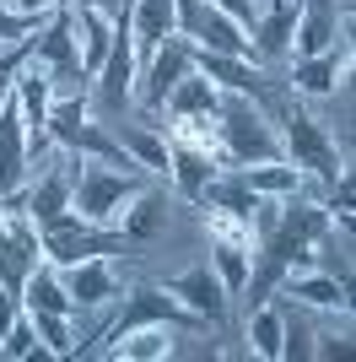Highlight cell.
I'll use <instances>...</instances> for the list:
<instances>
[{
    "mask_svg": "<svg viewBox=\"0 0 356 362\" xmlns=\"http://www.w3.org/2000/svg\"><path fill=\"white\" fill-rule=\"evenodd\" d=\"M216 157L222 168H249V163H275L281 151V130L259 114L249 92H222L216 103Z\"/></svg>",
    "mask_w": 356,
    "mask_h": 362,
    "instance_id": "obj_1",
    "label": "cell"
},
{
    "mask_svg": "<svg viewBox=\"0 0 356 362\" xmlns=\"http://www.w3.org/2000/svg\"><path fill=\"white\" fill-rule=\"evenodd\" d=\"M71 179V211L92 227H119V211H124V200L151 179V173H124V168H108L97 157H81Z\"/></svg>",
    "mask_w": 356,
    "mask_h": 362,
    "instance_id": "obj_2",
    "label": "cell"
},
{
    "mask_svg": "<svg viewBox=\"0 0 356 362\" xmlns=\"http://www.w3.org/2000/svg\"><path fill=\"white\" fill-rule=\"evenodd\" d=\"M281 151H286V163L302 168L308 179H340V146L324 136V124L313 119L302 103H286L281 114Z\"/></svg>",
    "mask_w": 356,
    "mask_h": 362,
    "instance_id": "obj_3",
    "label": "cell"
},
{
    "mask_svg": "<svg viewBox=\"0 0 356 362\" xmlns=\"http://www.w3.org/2000/svg\"><path fill=\"white\" fill-rule=\"evenodd\" d=\"M38 243H44L49 265L65 271V265L92 259V255H119V249H124V233H119V227H92V222H81L76 211H65L59 222L38 227Z\"/></svg>",
    "mask_w": 356,
    "mask_h": 362,
    "instance_id": "obj_4",
    "label": "cell"
},
{
    "mask_svg": "<svg viewBox=\"0 0 356 362\" xmlns=\"http://www.w3.org/2000/svg\"><path fill=\"white\" fill-rule=\"evenodd\" d=\"M32 60L54 71V92L65 87V81H87V76H81V49H76V16H71V6H59V11L44 16V28L32 33Z\"/></svg>",
    "mask_w": 356,
    "mask_h": 362,
    "instance_id": "obj_5",
    "label": "cell"
},
{
    "mask_svg": "<svg viewBox=\"0 0 356 362\" xmlns=\"http://www.w3.org/2000/svg\"><path fill=\"white\" fill-rule=\"evenodd\" d=\"M189 71H194V65H189V44H184L178 33L162 38V44L141 60V71H135V81H141V87H135V103H141V108H162L167 92H173Z\"/></svg>",
    "mask_w": 356,
    "mask_h": 362,
    "instance_id": "obj_6",
    "label": "cell"
},
{
    "mask_svg": "<svg viewBox=\"0 0 356 362\" xmlns=\"http://www.w3.org/2000/svg\"><path fill=\"white\" fill-rule=\"evenodd\" d=\"M275 298H292L297 308H329V314H351V287H345L335 271H319V265H292V271H281Z\"/></svg>",
    "mask_w": 356,
    "mask_h": 362,
    "instance_id": "obj_7",
    "label": "cell"
},
{
    "mask_svg": "<svg viewBox=\"0 0 356 362\" xmlns=\"http://www.w3.org/2000/svg\"><path fill=\"white\" fill-rule=\"evenodd\" d=\"M32 179V157H28V130H22V108L6 92L0 98V200H16Z\"/></svg>",
    "mask_w": 356,
    "mask_h": 362,
    "instance_id": "obj_8",
    "label": "cell"
},
{
    "mask_svg": "<svg viewBox=\"0 0 356 362\" xmlns=\"http://www.w3.org/2000/svg\"><path fill=\"white\" fill-rule=\"evenodd\" d=\"M97 98H103V108H130L135 103V44H130V22H124V11L114 16V49H108V60L97 65Z\"/></svg>",
    "mask_w": 356,
    "mask_h": 362,
    "instance_id": "obj_9",
    "label": "cell"
},
{
    "mask_svg": "<svg viewBox=\"0 0 356 362\" xmlns=\"http://www.w3.org/2000/svg\"><path fill=\"white\" fill-rule=\"evenodd\" d=\"M345 76H351V22H345V33L329 49H319V54H308V60H292L297 98H329Z\"/></svg>",
    "mask_w": 356,
    "mask_h": 362,
    "instance_id": "obj_10",
    "label": "cell"
},
{
    "mask_svg": "<svg viewBox=\"0 0 356 362\" xmlns=\"http://www.w3.org/2000/svg\"><path fill=\"white\" fill-rule=\"evenodd\" d=\"M71 179H76L71 163H54V157H49L44 173H38L16 200H6V206H22V211L32 216V227H49V222H59V216L71 211Z\"/></svg>",
    "mask_w": 356,
    "mask_h": 362,
    "instance_id": "obj_11",
    "label": "cell"
},
{
    "mask_svg": "<svg viewBox=\"0 0 356 362\" xmlns=\"http://www.w3.org/2000/svg\"><path fill=\"white\" fill-rule=\"evenodd\" d=\"M167 292H173L200 325H227V303H232V298L222 292V281H216V271H210V259H200V265H189V271H178L173 281H167Z\"/></svg>",
    "mask_w": 356,
    "mask_h": 362,
    "instance_id": "obj_12",
    "label": "cell"
},
{
    "mask_svg": "<svg viewBox=\"0 0 356 362\" xmlns=\"http://www.w3.org/2000/svg\"><path fill=\"white\" fill-rule=\"evenodd\" d=\"M173 351H178V325H141V330L119 335V341L92 346L87 357H108V362H167Z\"/></svg>",
    "mask_w": 356,
    "mask_h": 362,
    "instance_id": "obj_13",
    "label": "cell"
},
{
    "mask_svg": "<svg viewBox=\"0 0 356 362\" xmlns=\"http://www.w3.org/2000/svg\"><path fill=\"white\" fill-rule=\"evenodd\" d=\"M65 292L76 298V308H103V303L119 298V271H114V255H92V259H76L59 271Z\"/></svg>",
    "mask_w": 356,
    "mask_h": 362,
    "instance_id": "obj_14",
    "label": "cell"
},
{
    "mask_svg": "<svg viewBox=\"0 0 356 362\" xmlns=\"http://www.w3.org/2000/svg\"><path fill=\"white\" fill-rule=\"evenodd\" d=\"M340 38V6L335 0H297V28H292V60H308Z\"/></svg>",
    "mask_w": 356,
    "mask_h": 362,
    "instance_id": "obj_15",
    "label": "cell"
},
{
    "mask_svg": "<svg viewBox=\"0 0 356 362\" xmlns=\"http://www.w3.org/2000/svg\"><path fill=\"white\" fill-rule=\"evenodd\" d=\"M216 173H222V163H216L210 151L189 146V141H167V179H173V189L184 200H200V189H206Z\"/></svg>",
    "mask_w": 356,
    "mask_h": 362,
    "instance_id": "obj_16",
    "label": "cell"
},
{
    "mask_svg": "<svg viewBox=\"0 0 356 362\" xmlns=\"http://www.w3.org/2000/svg\"><path fill=\"white\" fill-rule=\"evenodd\" d=\"M162 222H167V189H151V184H141V189L124 200V211H119V233H124V243L157 238Z\"/></svg>",
    "mask_w": 356,
    "mask_h": 362,
    "instance_id": "obj_17",
    "label": "cell"
},
{
    "mask_svg": "<svg viewBox=\"0 0 356 362\" xmlns=\"http://www.w3.org/2000/svg\"><path fill=\"white\" fill-rule=\"evenodd\" d=\"M189 65L206 76V81H216L222 92H249V98H254V92H259V81H265L254 60H237V54H210V49H194V44H189Z\"/></svg>",
    "mask_w": 356,
    "mask_h": 362,
    "instance_id": "obj_18",
    "label": "cell"
},
{
    "mask_svg": "<svg viewBox=\"0 0 356 362\" xmlns=\"http://www.w3.org/2000/svg\"><path fill=\"white\" fill-rule=\"evenodd\" d=\"M76 16V49H81V76H97V65L108 60V49H114V16L92 11V6H71Z\"/></svg>",
    "mask_w": 356,
    "mask_h": 362,
    "instance_id": "obj_19",
    "label": "cell"
},
{
    "mask_svg": "<svg viewBox=\"0 0 356 362\" xmlns=\"http://www.w3.org/2000/svg\"><path fill=\"white\" fill-rule=\"evenodd\" d=\"M292 28H297V6L292 0H265L254 16V54H292Z\"/></svg>",
    "mask_w": 356,
    "mask_h": 362,
    "instance_id": "obj_20",
    "label": "cell"
},
{
    "mask_svg": "<svg viewBox=\"0 0 356 362\" xmlns=\"http://www.w3.org/2000/svg\"><path fill=\"white\" fill-rule=\"evenodd\" d=\"M237 179L249 184L254 195H270V200H292L297 189H302V168H292L286 157H275V163H249V168H237Z\"/></svg>",
    "mask_w": 356,
    "mask_h": 362,
    "instance_id": "obj_21",
    "label": "cell"
},
{
    "mask_svg": "<svg viewBox=\"0 0 356 362\" xmlns=\"http://www.w3.org/2000/svg\"><path fill=\"white\" fill-rule=\"evenodd\" d=\"M22 308H44V314H76V298L65 292V281H59V271L49 265V259H38V265H32V276L22 281Z\"/></svg>",
    "mask_w": 356,
    "mask_h": 362,
    "instance_id": "obj_22",
    "label": "cell"
},
{
    "mask_svg": "<svg viewBox=\"0 0 356 362\" xmlns=\"http://www.w3.org/2000/svg\"><path fill=\"white\" fill-rule=\"evenodd\" d=\"M216 103H222V87L206 81L200 71H189L173 92H167L162 114H167V119H194V114H216Z\"/></svg>",
    "mask_w": 356,
    "mask_h": 362,
    "instance_id": "obj_23",
    "label": "cell"
},
{
    "mask_svg": "<svg viewBox=\"0 0 356 362\" xmlns=\"http://www.w3.org/2000/svg\"><path fill=\"white\" fill-rule=\"evenodd\" d=\"M210 271H216L227 298H243L249 292V271H254V249L249 243H216L210 238Z\"/></svg>",
    "mask_w": 356,
    "mask_h": 362,
    "instance_id": "obj_24",
    "label": "cell"
},
{
    "mask_svg": "<svg viewBox=\"0 0 356 362\" xmlns=\"http://www.w3.org/2000/svg\"><path fill=\"white\" fill-rule=\"evenodd\" d=\"M249 351L265 362H281V308L270 298L254 303V314H249Z\"/></svg>",
    "mask_w": 356,
    "mask_h": 362,
    "instance_id": "obj_25",
    "label": "cell"
},
{
    "mask_svg": "<svg viewBox=\"0 0 356 362\" xmlns=\"http://www.w3.org/2000/svg\"><path fill=\"white\" fill-rule=\"evenodd\" d=\"M44 259V243H22V238H0V287H11L22 298V281L32 276V265Z\"/></svg>",
    "mask_w": 356,
    "mask_h": 362,
    "instance_id": "obj_26",
    "label": "cell"
},
{
    "mask_svg": "<svg viewBox=\"0 0 356 362\" xmlns=\"http://www.w3.org/2000/svg\"><path fill=\"white\" fill-rule=\"evenodd\" d=\"M119 146L130 151L135 163L146 168L151 179H167V136H157V130H141V124H130L124 136H119Z\"/></svg>",
    "mask_w": 356,
    "mask_h": 362,
    "instance_id": "obj_27",
    "label": "cell"
},
{
    "mask_svg": "<svg viewBox=\"0 0 356 362\" xmlns=\"http://www.w3.org/2000/svg\"><path fill=\"white\" fill-rule=\"evenodd\" d=\"M0 357H54V351L38 341V330H32V319H28V308L0 330Z\"/></svg>",
    "mask_w": 356,
    "mask_h": 362,
    "instance_id": "obj_28",
    "label": "cell"
},
{
    "mask_svg": "<svg viewBox=\"0 0 356 362\" xmlns=\"http://www.w3.org/2000/svg\"><path fill=\"white\" fill-rule=\"evenodd\" d=\"M32 330H38V341H44L54 357H71L76 351V330H71V314H44V308H28Z\"/></svg>",
    "mask_w": 356,
    "mask_h": 362,
    "instance_id": "obj_29",
    "label": "cell"
},
{
    "mask_svg": "<svg viewBox=\"0 0 356 362\" xmlns=\"http://www.w3.org/2000/svg\"><path fill=\"white\" fill-rule=\"evenodd\" d=\"M200 211H206V227H210V238H216V243H249V249H254L249 216H232V211H222V206H200Z\"/></svg>",
    "mask_w": 356,
    "mask_h": 362,
    "instance_id": "obj_30",
    "label": "cell"
},
{
    "mask_svg": "<svg viewBox=\"0 0 356 362\" xmlns=\"http://www.w3.org/2000/svg\"><path fill=\"white\" fill-rule=\"evenodd\" d=\"M38 28H44V16H32V11H11V6L0 0V44H22V38H32Z\"/></svg>",
    "mask_w": 356,
    "mask_h": 362,
    "instance_id": "obj_31",
    "label": "cell"
},
{
    "mask_svg": "<svg viewBox=\"0 0 356 362\" xmlns=\"http://www.w3.org/2000/svg\"><path fill=\"white\" fill-rule=\"evenodd\" d=\"M210 6H216V11H227L243 33H249V28H254V16H259V6H254V0H210Z\"/></svg>",
    "mask_w": 356,
    "mask_h": 362,
    "instance_id": "obj_32",
    "label": "cell"
},
{
    "mask_svg": "<svg viewBox=\"0 0 356 362\" xmlns=\"http://www.w3.org/2000/svg\"><path fill=\"white\" fill-rule=\"evenodd\" d=\"M11 11H32V16H49V11H59V6H71V0H6Z\"/></svg>",
    "mask_w": 356,
    "mask_h": 362,
    "instance_id": "obj_33",
    "label": "cell"
},
{
    "mask_svg": "<svg viewBox=\"0 0 356 362\" xmlns=\"http://www.w3.org/2000/svg\"><path fill=\"white\" fill-rule=\"evenodd\" d=\"M345 351H351V341H345V335H319L313 357H345Z\"/></svg>",
    "mask_w": 356,
    "mask_h": 362,
    "instance_id": "obj_34",
    "label": "cell"
},
{
    "mask_svg": "<svg viewBox=\"0 0 356 362\" xmlns=\"http://www.w3.org/2000/svg\"><path fill=\"white\" fill-rule=\"evenodd\" d=\"M16 314H22V298H16L11 287H0V330H6V325H11Z\"/></svg>",
    "mask_w": 356,
    "mask_h": 362,
    "instance_id": "obj_35",
    "label": "cell"
},
{
    "mask_svg": "<svg viewBox=\"0 0 356 362\" xmlns=\"http://www.w3.org/2000/svg\"><path fill=\"white\" fill-rule=\"evenodd\" d=\"M71 6H92V11H103V16H119V0H71Z\"/></svg>",
    "mask_w": 356,
    "mask_h": 362,
    "instance_id": "obj_36",
    "label": "cell"
}]
</instances>
